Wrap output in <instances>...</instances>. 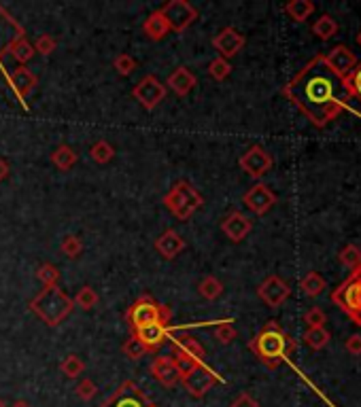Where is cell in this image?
Returning a JSON list of instances; mask_svg holds the SVG:
<instances>
[{"instance_id":"6da1fadb","label":"cell","mask_w":361,"mask_h":407,"mask_svg":"<svg viewBox=\"0 0 361 407\" xmlns=\"http://www.w3.org/2000/svg\"><path fill=\"white\" fill-rule=\"evenodd\" d=\"M283 96L306 115V119L317 128H325L327 123L338 119L351 100L344 81L327 66L323 53L315 55L283 87Z\"/></svg>"},{"instance_id":"7a4b0ae2","label":"cell","mask_w":361,"mask_h":407,"mask_svg":"<svg viewBox=\"0 0 361 407\" xmlns=\"http://www.w3.org/2000/svg\"><path fill=\"white\" fill-rule=\"evenodd\" d=\"M248 350H251L260 363H264L268 369H276L283 361H287L293 350L295 341L283 331V327L276 321H268L260 333L248 341Z\"/></svg>"},{"instance_id":"3957f363","label":"cell","mask_w":361,"mask_h":407,"mask_svg":"<svg viewBox=\"0 0 361 407\" xmlns=\"http://www.w3.org/2000/svg\"><path fill=\"white\" fill-rule=\"evenodd\" d=\"M75 301L64 293V290L55 286H43L41 293L30 301V312L43 321L47 327H58L72 314Z\"/></svg>"},{"instance_id":"277c9868","label":"cell","mask_w":361,"mask_h":407,"mask_svg":"<svg viewBox=\"0 0 361 407\" xmlns=\"http://www.w3.org/2000/svg\"><path fill=\"white\" fill-rule=\"evenodd\" d=\"M202 204H204L202 193L187 181L175 183L173 189L164 195V206L168 208V212L173 217H177L179 221H189L202 208Z\"/></svg>"},{"instance_id":"5b68a950","label":"cell","mask_w":361,"mask_h":407,"mask_svg":"<svg viewBox=\"0 0 361 407\" xmlns=\"http://www.w3.org/2000/svg\"><path fill=\"white\" fill-rule=\"evenodd\" d=\"M170 321H173V310L168 306L155 301L149 295L138 297L126 312V323L132 331L155 325V323L170 325Z\"/></svg>"},{"instance_id":"8992f818","label":"cell","mask_w":361,"mask_h":407,"mask_svg":"<svg viewBox=\"0 0 361 407\" xmlns=\"http://www.w3.org/2000/svg\"><path fill=\"white\" fill-rule=\"evenodd\" d=\"M170 357L175 359L181 377L185 373H189L193 367H198L204 363V348L200 346L198 339L193 337H177L175 341H170Z\"/></svg>"},{"instance_id":"52a82bcc","label":"cell","mask_w":361,"mask_h":407,"mask_svg":"<svg viewBox=\"0 0 361 407\" xmlns=\"http://www.w3.org/2000/svg\"><path fill=\"white\" fill-rule=\"evenodd\" d=\"M224 380L206 365V363H202V365H198V367H193L189 373H185L183 377H181V384H183V388H185V393L189 395V397H193V399H202V397H206V393L208 390H213V386H217V384H221Z\"/></svg>"},{"instance_id":"ba28073f","label":"cell","mask_w":361,"mask_h":407,"mask_svg":"<svg viewBox=\"0 0 361 407\" xmlns=\"http://www.w3.org/2000/svg\"><path fill=\"white\" fill-rule=\"evenodd\" d=\"M159 13L164 15L166 23H168L170 32H185L187 28L198 19V11L187 0H168Z\"/></svg>"},{"instance_id":"9c48e42d","label":"cell","mask_w":361,"mask_h":407,"mask_svg":"<svg viewBox=\"0 0 361 407\" xmlns=\"http://www.w3.org/2000/svg\"><path fill=\"white\" fill-rule=\"evenodd\" d=\"M331 301L340 306L349 316L357 310H361V266L351 272V278L344 280L334 293H331Z\"/></svg>"},{"instance_id":"30bf717a","label":"cell","mask_w":361,"mask_h":407,"mask_svg":"<svg viewBox=\"0 0 361 407\" xmlns=\"http://www.w3.org/2000/svg\"><path fill=\"white\" fill-rule=\"evenodd\" d=\"M166 94H168V90L155 75H145L132 90V98L145 110H153L166 98Z\"/></svg>"},{"instance_id":"8fae6325","label":"cell","mask_w":361,"mask_h":407,"mask_svg":"<svg viewBox=\"0 0 361 407\" xmlns=\"http://www.w3.org/2000/svg\"><path fill=\"white\" fill-rule=\"evenodd\" d=\"M272 163H274L272 155L264 147H260V144H253V147H248L240 155V159H238L240 170L246 174V177H251L255 181H260V179L266 177V174L272 170Z\"/></svg>"},{"instance_id":"7c38bea8","label":"cell","mask_w":361,"mask_h":407,"mask_svg":"<svg viewBox=\"0 0 361 407\" xmlns=\"http://www.w3.org/2000/svg\"><path fill=\"white\" fill-rule=\"evenodd\" d=\"M257 297L268 306V308H281L289 297H291V286L287 280L281 276H268L260 286H257Z\"/></svg>"},{"instance_id":"4fadbf2b","label":"cell","mask_w":361,"mask_h":407,"mask_svg":"<svg viewBox=\"0 0 361 407\" xmlns=\"http://www.w3.org/2000/svg\"><path fill=\"white\" fill-rule=\"evenodd\" d=\"M242 204L248 212H253L257 217H264L266 212H270L276 204V193L264 185V183H255L253 187H248L242 195Z\"/></svg>"},{"instance_id":"5bb4252c","label":"cell","mask_w":361,"mask_h":407,"mask_svg":"<svg viewBox=\"0 0 361 407\" xmlns=\"http://www.w3.org/2000/svg\"><path fill=\"white\" fill-rule=\"evenodd\" d=\"M149 403L151 401L147 399V395L141 388H138L136 382L126 380L100 407H147Z\"/></svg>"},{"instance_id":"9a60e30c","label":"cell","mask_w":361,"mask_h":407,"mask_svg":"<svg viewBox=\"0 0 361 407\" xmlns=\"http://www.w3.org/2000/svg\"><path fill=\"white\" fill-rule=\"evenodd\" d=\"M7 83H9V87H11V92L15 94V98L23 104V108H28L26 98L35 92V87H37V83H39L37 75H35L30 68H28V66H17V68H13V70L7 75Z\"/></svg>"},{"instance_id":"2e32d148","label":"cell","mask_w":361,"mask_h":407,"mask_svg":"<svg viewBox=\"0 0 361 407\" xmlns=\"http://www.w3.org/2000/svg\"><path fill=\"white\" fill-rule=\"evenodd\" d=\"M246 39L244 34H240L236 28L228 26L224 28V30H219L213 39V47L215 51L219 53V57H224V60H232V57H236L242 47H244Z\"/></svg>"},{"instance_id":"e0dca14e","label":"cell","mask_w":361,"mask_h":407,"mask_svg":"<svg viewBox=\"0 0 361 407\" xmlns=\"http://www.w3.org/2000/svg\"><path fill=\"white\" fill-rule=\"evenodd\" d=\"M23 37V28L19 21L0 5V64H3L5 55L9 53V47Z\"/></svg>"},{"instance_id":"ac0fdd59","label":"cell","mask_w":361,"mask_h":407,"mask_svg":"<svg viewBox=\"0 0 361 407\" xmlns=\"http://www.w3.org/2000/svg\"><path fill=\"white\" fill-rule=\"evenodd\" d=\"M132 335H134L136 339L143 341V346L149 350V355H155L166 341L173 339V329H170V325L155 323V325H149V327H143V329L132 331Z\"/></svg>"},{"instance_id":"d6986e66","label":"cell","mask_w":361,"mask_h":407,"mask_svg":"<svg viewBox=\"0 0 361 407\" xmlns=\"http://www.w3.org/2000/svg\"><path fill=\"white\" fill-rule=\"evenodd\" d=\"M149 371L153 375V380H157L166 388H173L181 382L179 367H177V363L170 355L168 357H155L149 365Z\"/></svg>"},{"instance_id":"ffe728a7","label":"cell","mask_w":361,"mask_h":407,"mask_svg":"<svg viewBox=\"0 0 361 407\" xmlns=\"http://www.w3.org/2000/svg\"><path fill=\"white\" fill-rule=\"evenodd\" d=\"M325 62L327 66L334 70L342 81L353 72V68L357 66V55L347 47V45H336L329 53H325Z\"/></svg>"},{"instance_id":"44dd1931","label":"cell","mask_w":361,"mask_h":407,"mask_svg":"<svg viewBox=\"0 0 361 407\" xmlns=\"http://www.w3.org/2000/svg\"><path fill=\"white\" fill-rule=\"evenodd\" d=\"M253 229V221L240 210H232L224 221H221V231L226 234V238L234 244L242 242Z\"/></svg>"},{"instance_id":"7402d4cb","label":"cell","mask_w":361,"mask_h":407,"mask_svg":"<svg viewBox=\"0 0 361 407\" xmlns=\"http://www.w3.org/2000/svg\"><path fill=\"white\" fill-rule=\"evenodd\" d=\"M198 85V79L193 75L187 66H179L175 68L168 79H166V90H173L177 96H187L189 92H193V87Z\"/></svg>"},{"instance_id":"603a6c76","label":"cell","mask_w":361,"mask_h":407,"mask_svg":"<svg viewBox=\"0 0 361 407\" xmlns=\"http://www.w3.org/2000/svg\"><path fill=\"white\" fill-rule=\"evenodd\" d=\"M155 250L166 261H170V259L179 257L185 250V240L181 238V234H177L175 229H166L164 234L155 240Z\"/></svg>"},{"instance_id":"cb8c5ba5","label":"cell","mask_w":361,"mask_h":407,"mask_svg":"<svg viewBox=\"0 0 361 407\" xmlns=\"http://www.w3.org/2000/svg\"><path fill=\"white\" fill-rule=\"evenodd\" d=\"M143 32H145V37H147L149 41L159 43V41H164L166 37L170 34V28H168V23H166L164 15H162L159 11H155V13H151V15L143 21Z\"/></svg>"},{"instance_id":"d4e9b609","label":"cell","mask_w":361,"mask_h":407,"mask_svg":"<svg viewBox=\"0 0 361 407\" xmlns=\"http://www.w3.org/2000/svg\"><path fill=\"white\" fill-rule=\"evenodd\" d=\"M77 161H79V155H77V151L72 147H68V144H60V147L51 153V163L58 168L60 172L72 170Z\"/></svg>"},{"instance_id":"484cf974","label":"cell","mask_w":361,"mask_h":407,"mask_svg":"<svg viewBox=\"0 0 361 407\" xmlns=\"http://www.w3.org/2000/svg\"><path fill=\"white\" fill-rule=\"evenodd\" d=\"M35 45L28 41L26 37H21V39H17L11 47H9V53L7 55H11L13 60L19 64V66H26V62H30L32 57H35Z\"/></svg>"},{"instance_id":"4316f807","label":"cell","mask_w":361,"mask_h":407,"mask_svg":"<svg viewBox=\"0 0 361 407\" xmlns=\"http://www.w3.org/2000/svg\"><path fill=\"white\" fill-rule=\"evenodd\" d=\"M300 288L304 290V295H309V297H319V295L325 293L327 280H325L319 272H309L306 276L302 278Z\"/></svg>"},{"instance_id":"83f0119b","label":"cell","mask_w":361,"mask_h":407,"mask_svg":"<svg viewBox=\"0 0 361 407\" xmlns=\"http://www.w3.org/2000/svg\"><path fill=\"white\" fill-rule=\"evenodd\" d=\"M313 34L319 39V41H329L334 39L338 34V21L331 17V15H321L315 23H313Z\"/></svg>"},{"instance_id":"f1b7e54d","label":"cell","mask_w":361,"mask_h":407,"mask_svg":"<svg viewBox=\"0 0 361 407\" xmlns=\"http://www.w3.org/2000/svg\"><path fill=\"white\" fill-rule=\"evenodd\" d=\"M198 295L206 301H215L219 299L221 295H224V282H221L219 278L215 276H206L200 280L198 284Z\"/></svg>"},{"instance_id":"f546056e","label":"cell","mask_w":361,"mask_h":407,"mask_svg":"<svg viewBox=\"0 0 361 407\" xmlns=\"http://www.w3.org/2000/svg\"><path fill=\"white\" fill-rule=\"evenodd\" d=\"M285 13L293 21H306L315 13V3H311V0H291L285 5Z\"/></svg>"},{"instance_id":"4dcf8cb0","label":"cell","mask_w":361,"mask_h":407,"mask_svg":"<svg viewBox=\"0 0 361 407\" xmlns=\"http://www.w3.org/2000/svg\"><path fill=\"white\" fill-rule=\"evenodd\" d=\"M90 157H92L96 163L104 166V163H108V161H113V157H115V147H113V144H110L108 140H96V142L92 144V149H90Z\"/></svg>"},{"instance_id":"1f68e13d","label":"cell","mask_w":361,"mask_h":407,"mask_svg":"<svg viewBox=\"0 0 361 407\" xmlns=\"http://www.w3.org/2000/svg\"><path fill=\"white\" fill-rule=\"evenodd\" d=\"M302 339L311 348V350H323V348L329 344L331 335L325 327H319V329H306V333H304Z\"/></svg>"},{"instance_id":"d6a6232c","label":"cell","mask_w":361,"mask_h":407,"mask_svg":"<svg viewBox=\"0 0 361 407\" xmlns=\"http://www.w3.org/2000/svg\"><path fill=\"white\" fill-rule=\"evenodd\" d=\"M60 371L68 377V380H77V377L86 371V363L79 355H68L62 363H60Z\"/></svg>"},{"instance_id":"836d02e7","label":"cell","mask_w":361,"mask_h":407,"mask_svg":"<svg viewBox=\"0 0 361 407\" xmlns=\"http://www.w3.org/2000/svg\"><path fill=\"white\" fill-rule=\"evenodd\" d=\"M72 301H75L77 308H81L83 312H88V310H92L98 304V293L92 286H81L77 290V295L72 297Z\"/></svg>"},{"instance_id":"e575fe53","label":"cell","mask_w":361,"mask_h":407,"mask_svg":"<svg viewBox=\"0 0 361 407\" xmlns=\"http://www.w3.org/2000/svg\"><path fill=\"white\" fill-rule=\"evenodd\" d=\"M121 353H124L130 361H141L145 355H149V350L143 346V341L136 339L134 335H130V337L121 344Z\"/></svg>"},{"instance_id":"d590c367","label":"cell","mask_w":361,"mask_h":407,"mask_svg":"<svg viewBox=\"0 0 361 407\" xmlns=\"http://www.w3.org/2000/svg\"><path fill=\"white\" fill-rule=\"evenodd\" d=\"M338 261L340 264L347 268V270H355V268H359L361 266V248L357 246V244H347L342 250H340V255H338Z\"/></svg>"},{"instance_id":"8d00e7d4","label":"cell","mask_w":361,"mask_h":407,"mask_svg":"<svg viewBox=\"0 0 361 407\" xmlns=\"http://www.w3.org/2000/svg\"><path fill=\"white\" fill-rule=\"evenodd\" d=\"M208 75L215 79V81H226L230 75H232V64L230 60H224V57H215V60L208 64Z\"/></svg>"},{"instance_id":"74e56055","label":"cell","mask_w":361,"mask_h":407,"mask_svg":"<svg viewBox=\"0 0 361 407\" xmlns=\"http://www.w3.org/2000/svg\"><path fill=\"white\" fill-rule=\"evenodd\" d=\"M60 250H62V255H64V257H68V259H77V257L83 252V242H81V238H79V236L68 234V236H64V238H62V242H60Z\"/></svg>"},{"instance_id":"f35d334b","label":"cell","mask_w":361,"mask_h":407,"mask_svg":"<svg viewBox=\"0 0 361 407\" xmlns=\"http://www.w3.org/2000/svg\"><path fill=\"white\" fill-rule=\"evenodd\" d=\"M37 278L43 282V286H55L60 282V270L53 264H41L37 270Z\"/></svg>"},{"instance_id":"ab89813d","label":"cell","mask_w":361,"mask_h":407,"mask_svg":"<svg viewBox=\"0 0 361 407\" xmlns=\"http://www.w3.org/2000/svg\"><path fill=\"white\" fill-rule=\"evenodd\" d=\"M213 335L219 344H224V346H230L234 339H236V329L232 325V321H224V323H219L215 329H213Z\"/></svg>"},{"instance_id":"60d3db41","label":"cell","mask_w":361,"mask_h":407,"mask_svg":"<svg viewBox=\"0 0 361 407\" xmlns=\"http://www.w3.org/2000/svg\"><path fill=\"white\" fill-rule=\"evenodd\" d=\"M344 87L351 98H357L361 102V62H357L353 72L344 79Z\"/></svg>"},{"instance_id":"b9f144b4","label":"cell","mask_w":361,"mask_h":407,"mask_svg":"<svg viewBox=\"0 0 361 407\" xmlns=\"http://www.w3.org/2000/svg\"><path fill=\"white\" fill-rule=\"evenodd\" d=\"M304 323H306L309 329L325 327V323H327V314H325L319 306H313L311 310H306V314H304Z\"/></svg>"},{"instance_id":"7bdbcfd3","label":"cell","mask_w":361,"mask_h":407,"mask_svg":"<svg viewBox=\"0 0 361 407\" xmlns=\"http://www.w3.org/2000/svg\"><path fill=\"white\" fill-rule=\"evenodd\" d=\"M113 66H115V70H117L121 77H130V75L136 70V60H134L132 55H128V53H121V55L115 57Z\"/></svg>"},{"instance_id":"ee69618b","label":"cell","mask_w":361,"mask_h":407,"mask_svg":"<svg viewBox=\"0 0 361 407\" xmlns=\"http://www.w3.org/2000/svg\"><path fill=\"white\" fill-rule=\"evenodd\" d=\"M75 393H77V397H79L81 401H92V399L98 395V386L90 380V377H83V380L77 384Z\"/></svg>"},{"instance_id":"f6af8a7d","label":"cell","mask_w":361,"mask_h":407,"mask_svg":"<svg viewBox=\"0 0 361 407\" xmlns=\"http://www.w3.org/2000/svg\"><path fill=\"white\" fill-rule=\"evenodd\" d=\"M55 49H58V41H55L51 34H41L35 43V51L41 55H51Z\"/></svg>"},{"instance_id":"bcb514c9","label":"cell","mask_w":361,"mask_h":407,"mask_svg":"<svg viewBox=\"0 0 361 407\" xmlns=\"http://www.w3.org/2000/svg\"><path fill=\"white\" fill-rule=\"evenodd\" d=\"M344 348H347V353L351 357H361V333L349 335L347 341H344Z\"/></svg>"},{"instance_id":"7dc6e473","label":"cell","mask_w":361,"mask_h":407,"mask_svg":"<svg viewBox=\"0 0 361 407\" xmlns=\"http://www.w3.org/2000/svg\"><path fill=\"white\" fill-rule=\"evenodd\" d=\"M230 407H262V405H260L257 399H253L248 393H240V395L232 401Z\"/></svg>"},{"instance_id":"c3c4849f","label":"cell","mask_w":361,"mask_h":407,"mask_svg":"<svg viewBox=\"0 0 361 407\" xmlns=\"http://www.w3.org/2000/svg\"><path fill=\"white\" fill-rule=\"evenodd\" d=\"M9 174H11V166H9V161L0 157V183L7 181V179H9Z\"/></svg>"},{"instance_id":"681fc988","label":"cell","mask_w":361,"mask_h":407,"mask_svg":"<svg viewBox=\"0 0 361 407\" xmlns=\"http://www.w3.org/2000/svg\"><path fill=\"white\" fill-rule=\"evenodd\" d=\"M351 318H353V323L361 329V310H357V312H353L351 314Z\"/></svg>"},{"instance_id":"f907efd6","label":"cell","mask_w":361,"mask_h":407,"mask_svg":"<svg viewBox=\"0 0 361 407\" xmlns=\"http://www.w3.org/2000/svg\"><path fill=\"white\" fill-rule=\"evenodd\" d=\"M11 407H32V405L28 403V401H21V399H19V401H15V403H13Z\"/></svg>"},{"instance_id":"816d5d0a","label":"cell","mask_w":361,"mask_h":407,"mask_svg":"<svg viewBox=\"0 0 361 407\" xmlns=\"http://www.w3.org/2000/svg\"><path fill=\"white\" fill-rule=\"evenodd\" d=\"M357 45H359V47H361V32H359V34H357Z\"/></svg>"},{"instance_id":"f5cc1de1","label":"cell","mask_w":361,"mask_h":407,"mask_svg":"<svg viewBox=\"0 0 361 407\" xmlns=\"http://www.w3.org/2000/svg\"><path fill=\"white\" fill-rule=\"evenodd\" d=\"M0 407H7V405H5V401H3V399H0Z\"/></svg>"},{"instance_id":"db71d44e","label":"cell","mask_w":361,"mask_h":407,"mask_svg":"<svg viewBox=\"0 0 361 407\" xmlns=\"http://www.w3.org/2000/svg\"><path fill=\"white\" fill-rule=\"evenodd\" d=\"M147 407H159V405H155V403H149Z\"/></svg>"}]
</instances>
